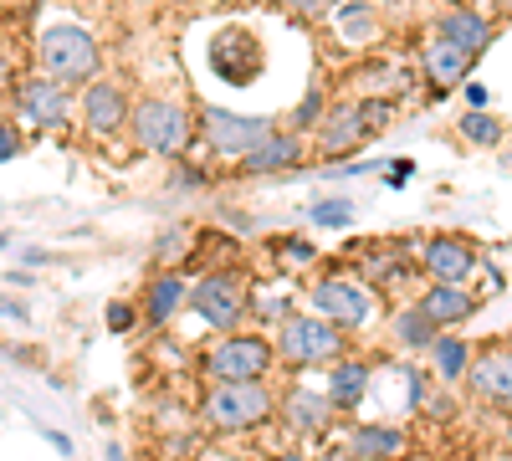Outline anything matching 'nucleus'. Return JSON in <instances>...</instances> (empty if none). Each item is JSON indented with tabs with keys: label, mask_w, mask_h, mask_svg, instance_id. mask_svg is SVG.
I'll list each match as a JSON object with an SVG mask.
<instances>
[{
	"label": "nucleus",
	"mask_w": 512,
	"mask_h": 461,
	"mask_svg": "<svg viewBox=\"0 0 512 461\" xmlns=\"http://www.w3.org/2000/svg\"><path fill=\"white\" fill-rule=\"evenodd\" d=\"M36 57H41V67H47V77H57L67 88V82H88L98 72V41L72 21H57V26L41 31Z\"/></svg>",
	"instance_id": "obj_1"
},
{
	"label": "nucleus",
	"mask_w": 512,
	"mask_h": 461,
	"mask_svg": "<svg viewBox=\"0 0 512 461\" xmlns=\"http://www.w3.org/2000/svg\"><path fill=\"white\" fill-rule=\"evenodd\" d=\"M277 349L267 339H256V333H226V339L205 354V369L216 385H256L267 380Z\"/></svg>",
	"instance_id": "obj_2"
},
{
	"label": "nucleus",
	"mask_w": 512,
	"mask_h": 461,
	"mask_svg": "<svg viewBox=\"0 0 512 461\" xmlns=\"http://www.w3.org/2000/svg\"><path fill=\"white\" fill-rule=\"evenodd\" d=\"M272 410H277V400L262 380L256 385H216L205 395V421L216 431H251V426H262Z\"/></svg>",
	"instance_id": "obj_3"
},
{
	"label": "nucleus",
	"mask_w": 512,
	"mask_h": 461,
	"mask_svg": "<svg viewBox=\"0 0 512 461\" xmlns=\"http://www.w3.org/2000/svg\"><path fill=\"white\" fill-rule=\"evenodd\" d=\"M128 123H134L139 149L180 154V149L190 144V113H185L180 103H169V98H144L134 113H128Z\"/></svg>",
	"instance_id": "obj_4"
},
{
	"label": "nucleus",
	"mask_w": 512,
	"mask_h": 461,
	"mask_svg": "<svg viewBox=\"0 0 512 461\" xmlns=\"http://www.w3.org/2000/svg\"><path fill=\"white\" fill-rule=\"evenodd\" d=\"M277 354L287 364H323V359H338L344 354V333L323 318H287L282 323V339H277Z\"/></svg>",
	"instance_id": "obj_5"
},
{
	"label": "nucleus",
	"mask_w": 512,
	"mask_h": 461,
	"mask_svg": "<svg viewBox=\"0 0 512 461\" xmlns=\"http://www.w3.org/2000/svg\"><path fill=\"white\" fill-rule=\"evenodd\" d=\"M205 134H210V144H216L221 154H231V159H246L251 149H262V144H267L277 129H272V118L210 108V113H205Z\"/></svg>",
	"instance_id": "obj_6"
},
{
	"label": "nucleus",
	"mask_w": 512,
	"mask_h": 461,
	"mask_svg": "<svg viewBox=\"0 0 512 461\" xmlns=\"http://www.w3.org/2000/svg\"><path fill=\"white\" fill-rule=\"evenodd\" d=\"M190 308H195L210 328H231V323H241V313H246V282H241L236 272H210L205 282H195Z\"/></svg>",
	"instance_id": "obj_7"
},
{
	"label": "nucleus",
	"mask_w": 512,
	"mask_h": 461,
	"mask_svg": "<svg viewBox=\"0 0 512 461\" xmlns=\"http://www.w3.org/2000/svg\"><path fill=\"white\" fill-rule=\"evenodd\" d=\"M16 113L31 123V129H62L72 103H67V88L57 77H31V82H21V93H16Z\"/></svg>",
	"instance_id": "obj_8"
},
{
	"label": "nucleus",
	"mask_w": 512,
	"mask_h": 461,
	"mask_svg": "<svg viewBox=\"0 0 512 461\" xmlns=\"http://www.w3.org/2000/svg\"><path fill=\"white\" fill-rule=\"evenodd\" d=\"M313 308L328 318V323H344V328H359L369 318V292L354 282V277H328L313 287Z\"/></svg>",
	"instance_id": "obj_9"
},
{
	"label": "nucleus",
	"mask_w": 512,
	"mask_h": 461,
	"mask_svg": "<svg viewBox=\"0 0 512 461\" xmlns=\"http://www.w3.org/2000/svg\"><path fill=\"white\" fill-rule=\"evenodd\" d=\"M420 257H425V267H431L436 282L461 287L466 277H472V267H477V246L466 241V236H431Z\"/></svg>",
	"instance_id": "obj_10"
},
{
	"label": "nucleus",
	"mask_w": 512,
	"mask_h": 461,
	"mask_svg": "<svg viewBox=\"0 0 512 461\" xmlns=\"http://www.w3.org/2000/svg\"><path fill=\"white\" fill-rule=\"evenodd\" d=\"M128 98L113 88V82H88V93H82V123H88L93 134H113L128 123Z\"/></svg>",
	"instance_id": "obj_11"
},
{
	"label": "nucleus",
	"mask_w": 512,
	"mask_h": 461,
	"mask_svg": "<svg viewBox=\"0 0 512 461\" xmlns=\"http://www.w3.org/2000/svg\"><path fill=\"white\" fill-rule=\"evenodd\" d=\"M436 36H441V41H451V47H456L461 57H477V52H487L492 26H487L472 6H451V11L436 21Z\"/></svg>",
	"instance_id": "obj_12"
},
{
	"label": "nucleus",
	"mask_w": 512,
	"mask_h": 461,
	"mask_svg": "<svg viewBox=\"0 0 512 461\" xmlns=\"http://www.w3.org/2000/svg\"><path fill=\"white\" fill-rule=\"evenodd\" d=\"M466 385L482 400H512V349H487L466 369Z\"/></svg>",
	"instance_id": "obj_13"
},
{
	"label": "nucleus",
	"mask_w": 512,
	"mask_h": 461,
	"mask_svg": "<svg viewBox=\"0 0 512 461\" xmlns=\"http://www.w3.org/2000/svg\"><path fill=\"white\" fill-rule=\"evenodd\" d=\"M420 313L431 318L436 328H451V323H466V318L477 313V298H472V292H461V287H446V282H436V287L420 298Z\"/></svg>",
	"instance_id": "obj_14"
},
{
	"label": "nucleus",
	"mask_w": 512,
	"mask_h": 461,
	"mask_svg": "<svg viewBox=\"0 0 512 461\" xmlns=\"http://www.w3.org/2000/svg\"><path fill=\"white\" fill-rule=\"evenodd\" d=\"M364 113L369 108H333L328 118H323V149L328 154H344V149H354L364 134H369V123H364Z\"/></svg>",
	"instance_id": "obj_15"
},
{
	"label": "nucleus",
	"mask_w": 512,
	"mask_h": 461,
	"mask_svg": "<svg viewBox=\"0 0 512 461\" xmlns=\"http://www.w3.org/2000/svg\"><path fill=\"white\" fill-rule=\"evenodd\" d=\"M466 67H472V57H461L451 41H441V36L425 41V77H431L436 88H456V82L466 77Z\"/></svg>",
	"instance_id": "obj_16"
},
{
	"label": "nucleus",
	"mask_w": 512,
	"mask_h": 461,
	"mask_svg": "<svg viewBox=\"0 0 512 461\" xmlns=\"http://www.w3.org/2000/svg\"><path fill=\"white\" fill-rule=\"evenodd\" d=\"M282 410H287L292 431H308V436H318V431L328 426V415H333V400H328V395H318V390H292Z\"/></svg>",
	"instance_id": "obj_17"
},
{
	"label": "nucleus",
	"mask_w": 512,
	"mask_h": 461,
	"mask_svg": "<svg viewBox=\"0 0 512 461\" xmlns=\"http://www.w3.org/2000/svg\"><path fill=\"white\" fill-rule=\"evenodd\" d=\"M292 159H303V139H297V134H272L262 149H251L241 164L251 175H267V170H287Z\"/></svg>",
	"instance_id": "obj_18"
},
{
	"label": "nucleus",
	"mask_w": 512,
	"mask_h": 461,
	"mask_svg": "<svg viewBox=\"0 0 512 461\" xmlns=\"http://www.w3.org/2000/svg\"><path fill=\"white\" fill-rule=\"evenodd\" d=\"M400 446H405V431H395V426H359L354 431V456L359 461H395Z\"/></svg>",
	"instance_id": "obj_19"
},
{
	"label": "nucleus",
	"mask_w": 512,
	"mask_h": 461,
	"mask_svg": "<svg viewBox=\"0 0 512 461\" xmlns=\"http://www.w3.org/2000/svg\"><path fill=\"white\" fill-rule=\"evenodd\" d=\"M364 385H369V364L349 359V364H333V380H328V400L333 410H349L364 400Z\"/></svg>",
	"instance_id": "obj_20"
},
{
	"label": "nucleus",
	"mask_w": 512,
	"mask_h": 461,
	"mask_svg": "<svg viewBox=\"0 0 512 461\" xmlns=\"http://www.w3.org/2000/svg\"><path fill=\"white\" fill-rule=\"evenodd\" d=\"M431 364H436V374L446 385H456V380H466V369H472V349H466L456 333H441V339L431 344Z\"/></svg>",
	"instance_id": "obj_21"
},
{
	"label": "nucleus",
	"mask_w": 512,
	"mask_h": 461,
	"mask_svg": "<svg viewBox=\"0 0 512 461\" xmlns=\"http://www.w3.org/2000/svg\"><path fill=\"white\" fill-rule=\"evenodd\" d=\"M180 298H185V277H175V272L154 277L149 282V303H144L149 323H169V318H175V308H180Z\"/></svg>",
	"instance_id": "obj_22"
},
{
	"label": "nucleus",
	"mask_w": 512,
	"mask_h": 461,
	"mask_svg": "<svg viewBox=\"0 0 512 461\" xmlns=\"http://www.w3.org/2000/svg\"><path fill=\"white\" fill-rule=\"evenodd\" d=\"M395 333H400V344H410V349H431L436 344V323L425 318L420 308H410V313H400V323H395Z\"/></svg>",
	"instance_id": "obj_23"
},
{
	"label": "nucleus",
	"mask_w": 512,
	"mask_h": 461,
	"mask_svg": "<svg viewBox=\"0 0 512 461\" xmlns=\"http://www.w3.org/2000/svg\"><path fill=\"white\" fill-rule=\"evenodd\" d=\"M338 26H344V41H374L379 36V21L364 6H338Z\"/></svg>",
	"instance_id": "obj_24"
},
{
	"label": "nucleus",
	"mask_w": 512,
	"mask_h": 461,
	"mask_svg": "<svg viewBox=\"0 0 512 461\" xmlns=\"http://www.w3.org/2000/svg\"><path fill=\"white\" fill-rule=\"evenodd\" d=\"M461 134L472 139V144H497V139H502V123L487 118V113H466V118H461Z\"/></svg>",
	"instance_id": "obj_25"
},
{
	"label": "nucleus",
	"mask_w": 512,
	"mask_h": 461,
	"mask_svg": "<svg viewBox=\"0 0 512 461\" xmlns=\"http://www.w3.org/2000/svg\"><path fill=\"white\" fill-rule=\"evenodd\" d=\"M308 221L313 226H349L354 221V205L349 200H318L313 211H308Z\"/></svg>",
	"instance_id": "obj_26"
},
{
	"label": "nucleus",
	"mask_w": 512,
	"mask_h": 461,
	"mask_svg": "<svg viewBox=\"0 0 512 461\" xmlns=\"http://www.w3.org/2000/svg\"><path fill=\"white\" fill-rule=\"evenodd\" d=\"M318 113H323V93H318V88H313V93H308V98H303V108H297V123H303V129H308V123H323V118H318Z\"/></svg>",
	"instance_id": "obj_27"
},
{
	"label": "nucleus",
	"mask_w": 512,
	"mask_h": 461,
	"mask_svg": "<svg viewBox=\"0 0 512 461\" xmlns=\"http://www.w3.org/2000/svg\"><path fill=\"white\" fill-rule=\"evenodd\" d=\"M16 154H21V134L11 129V123H0V164L16 159Z\"/></svg>",
	"instance_id": "obj_28"
},
{
	"label": "nucleus",
	"mask_w": 512,
	"mask_h": 461,
	"mask_svg": "<svg viewBox=\"0 0 512 461\" xmlns=\"http://www.w3.org/2000/svg\"><path fill=\"white\" fill-rule=\"evenodd\" d=\"M108 328H113V333H128V328H134V308L113 303V308H108Z\"/></svg>",
	"instance_id": "obj_29"
},
{
	"label": "nucleus",
	"mask_w": 512,
	"mask_h": 461,
	"mask_svg": "<svg viewBox=\"0 0 512 461\" xmlns=\"http://www.w3.org/2000/svg\"><path fill=\"white\" fill-rule=\"evenodd\" d=\"M287 6H292V11H308V16H318V11H323V0H287Z\"/></svg>",
	"instance_id": "obj_30"
},
{
	"label": "nucleus",
	"mask_w": 512,
	"mask_h": 461,
	"mask_svg": "<svg viewBox=\"0 0 512 461\" xmlns=\"http://www.w3.org/2000/svg\"><path fill=\"white\" fill-rule=\"evenodd\" d=\"M0 313H11V318H26V308H21V303H11V298H0Z\"/></svg>",
	"instance_id": "obj_31"
},
{
	"label": "nucleus",
	"mask_w": 512,
	"mask_h": 461,
	"mask_svg": "<svg viewBox=\"0 0 512 461\" xmlns=\"http://www.w3.org/2000/svg\"><path fill=\"white\" fill-rule=\"evenodd\" d=\"M200 461H246V456H231V451H205Z\"/></svg>",
	"instance_id": "obj_32"
},
{
	"label": "nucleus",
	"mask_w": 512,
	"mask_h": 461,
	"mask_svg": "<svg viewBox=\"0 0 512 461\" xmlns=\"http://www.w3.org/2000/svg\"><path fill=\"white\" fill-rule=\"evenodd\" d=\"M11 77V67H6V57H0V82H6Z\"/></svg>",
	"instance_id": "obj_33"
},
{
	"label": "nucleus",
	"mask_w": 512,
	"mask_h": 461,
	"mask_svg": "<svg viewBox=\"0 0 512 461\" xmlns=\"http://www.w3.org/2000/svg\"><path fill=\"white\" fill-rule=\"evenodd\" d=\"M282 461H308V456H282Z\"/></svg>",
	"instance_id": "obj_34"
},
{
	"label": "nucleus",
	"mask_w": 512,
	"mask_h": 461,
	"mask_svg": "<svg viewBox=\"0 0 512 461\" xmlns=\"http://www.w3.org/2000/svg\"><path fill=\"white\" fill-rule=\"evenodd\" d=\"M0 251H6V236H0Z\"/></svg>",
	"instance_id": "obj_35"
},
{
	"label": "nucleus",
	"mask_w": 512,
	"mask_h": 461,
	"mask_svg": "<svg viewBox=\"0 0 512 461\" xmlns=\"http://www.w3.org/2000/svg\"><path fill=\"white\" fill-rule=\"evenodd\" d=\"M461 6H472V0H461Z\"/></svg>",
	"instance_id": "obj_36"
},
{
	"label": "nucleus",
	"mask_w": 512,
	"mask_h": 461,
	"mask_svg": "<svg viewBox=\"0 0 512 461\" xmlns=\"http://www.w3.org/2000/svg\"><path fill=\"white\" fill-rule=\"evenodd\" d=\"M507 6H512V0H507Z\"/></svg>",
	"instance_id": "obj_37"
}]
</instances>
